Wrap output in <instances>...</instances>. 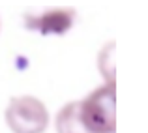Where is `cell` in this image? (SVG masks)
I'll use <instances>...</instances> for the list:
<instances>
[{
	"label": "cell",
	"mask_w": 148,
	"mask_h": 133,
	"mask_svg": "<svg viewBox=\"0 0 148 133\" xmlns=\"http://www.w3.org/2000/svg\"><path fill=\"white\" fill-rule=\"evenodd\" d=\"M84 126L92 133H116V86L101 84L79 99Z\"/></svg>",
	"instance_id": "1"
},
{
	"label": "cell",
	"mask_w": 148,
	"mask_h": 133,
	"mask_svg": "<svg viewBox=\"0 0 148 133\" xmlns=\"http://www.w3.org/2000/svg\"><path fill=\"white\" fill-rule=\"evenodd\" d=\"M4 118L11 133H45L51 116L43 101L25 94L10 99Z\"/></svg>",
	"instance_id": "2"
},
{
	"label": "cell",
	"mask_w": 148,
	"mask_h": 133,
	"mask_svg": "<svg viewBox=\"0 0 148 133\" xmlns=\"http://www.w3.org/2000/svg\"><path fill=\"white\" fill-rule=\"evenodd\" d=\"M73 21H75V11L68 10V8H58V10H47L43 13L38 15H26L25 23L28 28L36 30L40 34H66L69 28L73 26Z\"/></svg>",
	"instance_id": "3"
},
{
	"label": "cell",
	"mask_w": 148,
	"mask_h": 133,
	"mask_svg": "<svg viewBox=\"0 0 148 133\" xmlns=\"http://www.w3.org/2000/svg\"><path fill=\"white\" fill-rule=\"evenodd\" d=\"M54 130L56 133H92L81 118L79 101H69L56 112Z\"/></svg>",
	"instance_id": "4"
},
{
	"label": "cell",
	"mask_w": 148,
	"mask_h": 133,
	"mask_svg": "<svg viewBox=\"0 0 148 133\" xmlns=\"http://www.w3.org/2000/svg\"><path fill=\"white\" fill-rule=\"evenodd\" d=\"M114 41H109L98 53V71L103 77L105 84L116 86V64H114Z\"/></svg>",
	"instance_id": "5"
}]
</instances>
